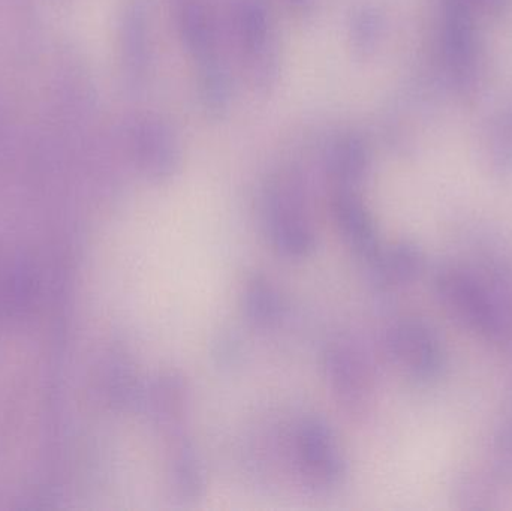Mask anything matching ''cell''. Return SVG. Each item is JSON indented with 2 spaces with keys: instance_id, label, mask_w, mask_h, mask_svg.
I'll return each mask as SVG.
<instances>
[{
  "instance_id": "obj_4",
  "label": "cell",
  "mask_w": 512,
  "mask_h": 511,
  "mask_svg": "<svg viewBox=\"0 0 512 511\" xmlns=\"http://www.w3.org/2000/svg\"><path fill=\"white\" fill-rule=\"evenodd\" d=\"M333 215L346 245L358 257L375 260L378 236L372 216L364 204L349 191H339L333 198Z\"/></svg>"
},
{
  "instance_id": "obj_6",
  "label": "cell",
  "mask_w": 512,
  "mask_h": 511,
  "mask_svg": "<svg viewBox=\"0 0 512 511\" xmlns=\"http://www.w3.org/2000/svg\"><path fill=\"white\" fill-rule=\"evenodd\" d=\"M243 314L256 329H271L283 317L285 305L276 285L262 275L246 282L242 294Z\"/></svg>"
},
{
  "instance_id": "obj_3",
  "label": "cell",
  "mask_w": 512,
  "mask_h": 511,
  "mask_svg": "<svg viewBox=\"0 0 512 511\" xmlns=\"http://www.w3.org/2000/svg\"><path fill=\"white\" fill-rule=\"evenodd\" d=\"M324 368L336 401L346 413L358 416L369 398V378L357 351L348 344L330 345Z\"/></svg>"
},
{
  "instance_id": "obj_1",
  "label": "cell",
  "mask_w": 512,
  "mask_h": 511,
  "mask_svg": "<svg viewBox=\"0 0 512 511\" xmlns=\"http://www.w3.org/2000/svg\"><path fill=\"white\" fill-rule=\"evenodd\" d=\"M264 228L271 246L282 257L304 260L315 251V228L301 195L292 186L271 189L265 198Z\"/></svg>"
},
{
  "instance_id": "obj_5",
  "label": "cell",
  "mask_w": 512,
  "mask_h": 511,
  "mask_svg": "<svg viewBox=\"0 0 512 511\" xmlns=\"http://www.w3.org/2000/svg\"><path fill=\"white\" fill-rule=\"evenodd\" d=\"M168 480L174 494L183 501H195L206 491V473L191 443L176 441L168 453Z\"/></svg>"
},
{
  "instance_id": "obj_7",
  "label": "cell",
  "mask_w": 512,
  "mask_h": 511,
  "mask_svg": "<svg viewBox=\"0 0 512 511\" xmlns=\"http://www.w3.org/2000/svg\"><path fill=\"white\" fill-rule=\"evenodd\" d=\"M149 404L161 425H177L189 405L188 384L182 375L176 372L159 375L150 387Z\"/></svg>"
},
{
  "instance_id": "obj_2",
  "label": "cell",
  "mask_w": 512,
  "mask_h": 511,
  "mask_svg": "<svg viewBox=\"0 0 512 511\" xmlns=\"http://www.w3.org/2000/svg\"><path fill=\"white\" fill-rule=\"evenodd\" d=\"M295 455L306 482L318 491H333L345 482L348 464L330 425L306 419L295 434Z\"/></svg>"
}]
</instances>
